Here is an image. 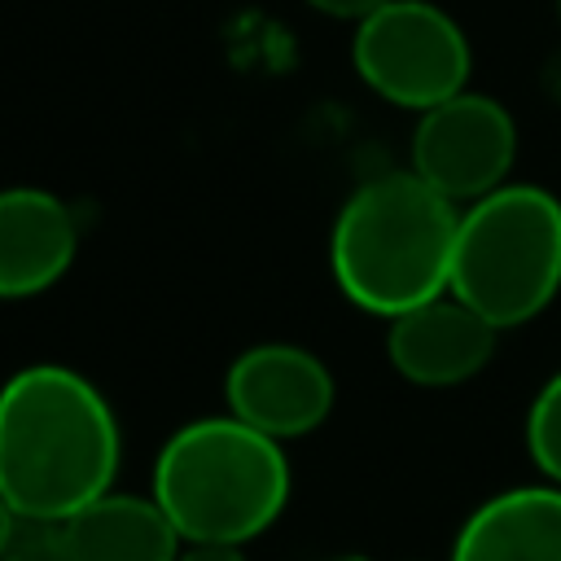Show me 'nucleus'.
<instances>
[{"instance_id": "nucleus-1", "label": "nucleus", "mask_w": 561, "mask_h": 561, "mask_svg": "<svg viewBox=\"0 0 561 561\" xmlns=\"http://www.w3.org/2000/svg\"><path fill=\"white\" fill-rule=\"evenodd\" d=\"M118 465V416L83 373L26 364L0 386V500L18 517H75L114 491Z\"/></svg>"}, {"instance_id": "nucleus-2", "label": "nucleus", "mask_w": 561, "mask_h": 561, "mask_svg": "<svg viewBox=\"0 0 561 561\" xmlns=\"http://www.w3.org/2000/svg\"><path fill=\"white\" fill-rule=\"evenodd\" d=\"M456 228L460 206L434 193L416 171H381L333 215V285L351 307L394 320L451 289Z\"/></svg>"}, {"instance_id": "nucleus-3", "label": "nucleus", "mask_w": 561, "mask_h": 561, "mask_svg": "<svg viewBox=\"0 0 561 561\" xmlns=\"http://www.w3.org/2000/svg\"><path fill=\"white\" fill-rule=\"evenodd\" d=\"M285 443L250 430L232 412L197 416L180 425L153 460L149 495L171 517L184 543L245 548L289 504Z\"/></svg>"}, {"instance_id": "nucleus-4", "label": "nucleus", "mask_w": 561, "mask_h": 561, "mask_svg": "<svg viewBox=\"0 0 561 561\" xmlns=\"http://www.w3.org/2000/svg\"><path fill=\"white\" fill-rule=\"evenodd\" d=\"M451 294L500 333L543 316L561 294V197L508 180L460 206Z\"/></svg>"}, {"instance_id": "nucleus-5", "label": "nucleus", "mask_w": 561, "mask_h": 561, "mask_svg": "<svg viewBox=\"0 0 561 561\" xmlns=\"http://www.w3.org/2000/svg\"><path fill=\"white\" fill-rule=\"evenodd\" d=\"M351 66L381 101L425 114L469 88L473 48L447 9L430 0H386L355 22Z\"/></svg>"}, {"instance_id": "nucleus-6", "label": "nucleus", "mask_w": 561, "mask_h": 561, "mask_svg": "<svg viewBox=\"0 0 561 561\" xmlns=\"http://www.w3.org/2000/svg\"><path fill=\"white\" fill-rule=\"evenodd\" d=\"M408 158V171H416L434 193L456 206H473L508 184L517 162V123L508 105L465 88L451 101L416 114Z\"/></svg>"}, {"instance_id": "nucleus-7", "label": "nucleus", "mask_w": 561, "mask_h": 561, "mask_svg": "<svg viewBox=\"0 0 561 561\" xmlns=\"http://www.w3.org/2000/svg\"><path fill=\"white\" fill-rule=\"evenodd\" d=\"M333 399L337 381L329 364L298 342H254L224 373L228 412L276 443L320 430Z\"/></svg>"}, {"instance_id": "nucleus-8", "label": "nucleus", "mask_w": 561, "mask_h": 561, "mask_svg": "<svg viewBox=\"0 0 561 561\" xmlns=\"http://www.w3.org/2000/svg\"><path fill=\"white\" fill-rule=\"evenodd\" d=\"M495 342L500 329L451 289L386 320V359L408 386L421 390H451L473 381L491 364Z\"/></svg>"}, {"instance_id": "nucleus-9", "label": "nucleus", "mask_w": 561, "mask_h": 561, "mask_svg": "<svg viewBox=\"0 0 561 561\" xmlns=\"http://www.w3.org/2000/svg\"><path fill=\"white\" fill-rule=\"evenodd\" d=\"M79 254L75 210L35 184L0 188V302L53 289Z\"/></svg>"}, {"instance_id": "nucleus-10", "label": "nucleus", "mask_w": 561, "mask_h": 561, "mask_svg": "<svg viewBox=\"0 0 561 561\" xmlns=\"http://www.w3.org/2000/svg\"><path fill=\"white\" fill-rule=\"evenodd\" d=\"M447 561H561V486L526 482L486 495L460 522Z\"/></svg>"}, {"instance_id": "nucleus-11", "label": "nucleus", "mask_w": 561, "mask_h": 561, "mask_svg": "<svg viewBox=\"0 0 561 561\" xmlns=\"http://www.w3.org/2000/svg\"><path fill=\"white\" fill-rule=\"evenodd\" d=\"M70 561H175L184 539L153 495L105 491L66 517Z\"/></svg>"}, {"instance_id": "nucleus-12", "label": "nucleus", "mask_w": 561, "mask_h": 561, "mask_svg": "<svg viewBox=\"0 0 561 561\" xmlns=\"http://www.w3.org/2000/svg\"><path fill=\"white\" fill-rule=\"evenodd\" d=\"M522 438H526V456L539 469V478L561 486V368L535 390Z\"/></svg>"}, {"instance_id": "nucleus-13", "label": "nucleus", "mask_w": 561, "mask_h": 561, "mask_svg": "<svg viewBox=\"0 0 561 561\" xmlns=\"http://www.w3.org/2000/svg\"><path fill=\"white\" fill-rule=\"evenodd\" d=\"M0 561H70L66 548V522H39V517H18L9 548Z\"/></svg>"}, {"instance_id": "nucleus-14", "label": "nucleus", "mask_w": 561, "mask_h": 561, "mask_svg": "<svg viewBox=\"0 0 561 561\" xmlns=\"http://www.w3.org/2000/svg\"><path fill=\"white\" fill-rule=\"evenodd\" d=\"M302 4L316 9V13H324V18H337V22H364L386 0H302Z\"/></svg>"}, {"instance_id": "nucleus-15", "label": "nucleus", "mask_w": 561, "mask_h": 561, "mask_svg": "<svg viewBox=\"0 0 561 561\" xmlns=\"http://www.w3.org/2000/svg\"><path fill=\"white\" fill-rule=\"evenodd\" d=\"M175 561H245V552L232 543H184Z\"/></svg>"}, {"instance_id": "nucleus-16", "label": "nucleus", "mask_w": 561, "mask_h": 561, "mask_svg": "<svg viewBox=\"0 0 561 561\" xmlns=\"http://www.w3.org/2000/svg\"><path fill=\"white\" fill-rule=\"evenodd\" d=\"M13 526H18V513L0 500V557H4V548H9V535H13Z\"/></svg>"}, {"instance_id": "nucleus-17", "label": "nucleus", "mask_w": 561, "mask_h": 561, "mask_svg": "<svg viewBox=\"0 0 561 561\" xmlns=\"http://www.w3.org/2000/svg\"><path fill=\"white\" fill-rule=\"evenodd\" d=\"M557 22H561V0H557Z\"/></svg>"}]
</instances>
